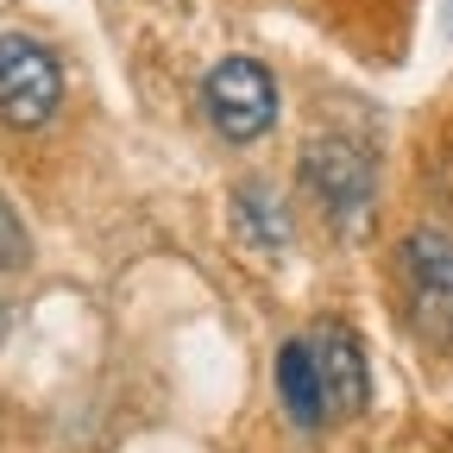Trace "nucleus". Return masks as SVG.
Masks as SVG:
<instances>
[{
	"label": "nucleus",
	"instance_id": "f257e3e1",
	"mask_svg": "<svg viewBox=\"0 0 453 453\" xmlns=\"http://www.w3.org/2000/svg\"><path fill=\"white\" fill-rule=\"evenodd\" d=\"M396 271V303H403V321L416 327L422 347L453 353V234L434 220L410 226L390 252Z\"/></svg>",
	"mask_w": 453,
	"mask_h": 453
},
{
	"label": "nucleus",
	"instance_id": "f03ea898",
	"mask_svg": "<svg viewBox=\"0 0 453 453\" xmlns=\"http://www.w3.org/2000/svg\"><path fill=\"white\" fill-rule=\"evenodd\" d=\"M296 177H303V196L315 202V214L334 226V234H359L372 220V202H378V157L359 145V139H309L303 157H296Z\"/></svg>",
	"mask_w": 453,
	"mask_h": 453
},
{
	"label": "nucleus",
	"instance_id": "7ed1b4c3",
	"mask_svg": "<svg viewBox=\"0 0 453 453\" xmlns=\"http://www.w3.org/2000/svg\"><path fill=\"white\" fill-rule=\"evenodd\" d=\"M57 113H64V64H57V50L26 32H0V127L44 133Z\"/></svg>",
	"mask_w": 453,
	"mask_h": 453
},
{
	"label": "nucleus",
	"instance_id": "20e7f679",
	"mask_svg": "<svg viewBox=\"0 0 453 453\" xmlns=\"http://www.w3.org/2000/svg\"><path fill=\"white\" fill-rule=\"evenodd\" d=\"M202 107L226 145H258L277 127V82L258 57H220L202 76Z\"/></svg>",
	"mask_w": 453,
	"mask_h": 453
},
{
	"label": "nucleus",
	"instance_id": "39448f33",
	"mask_svg": "<svg viewBox=\"0 0 453 453\" xmlns=\"http://www.w3.org/2000/svg\"><path fill=\"white\" fill-rule=\"evenodd\" d=\"M309 353L321 372V396H327V416H359L365 396H372V372H365V347L347 321H315L309 334Z\"/></svg>",
	"mask_w": 453,
	"mask_h": 453
},
{
	"label": "nucleus",
	"instance_id": "423d86ee",
	"mask_svg": "<svg viewBox=\"0 0 453 453\" xmlns=\"http://www.w3.org/2000/svg\"><path fill=\"white\" fill-rule=\"evenodd\" d=\"M277 403L303 434H315L327 422V396H321V372H315L309 340H283L277 347Z\"/></svg>",
	"mask_w": 453,
	"mask_h": 453
},
{
	"label": "nucleus",
	"instance_id": "0eeeda50",
	"mask_svg": "<svg viewBox=\"0 0 453 453\" xmlns=\"http://www.w3.org/2000/svg\"><path fill=\"white\" fill-rule=\"evenodd\" d=\"M234 226H240V240L277 252V246H290V208H283V196L271 183H240L234 189Z\"/></svg>",
	"mask_w": 453,
	"mask_h": 453
},
{
	"label": "nucleus",
	"instance_id": "6e6552de",
	"mask_svg": "<svg viewBox=\"0 0 453 453\" xmlns=\"http://www.w3.org/2000/svg\"><path fill=\"white\" fill-rule=\"evenodd\" d=\"M32 258V240H26V220L13 214V202L0 196V271H26Z\"/></svg>",
	"mask_w": 453,
	"mask_h": 453
},
{
	"label": "nucleus",
	"instance_id": "1a4fd4ad",
	"mask_svg": "<svg viewBox=\"0 0 453 453\" xmlns=\"http://www.w3.org/2000/svg\"><path fill=\"white\" fill-rule=\"evenodd\" d=\"M7 327H13V309H7V303H0V340H7Z\"/></svg>",
	"mask_w": 453,
	"mask_h": 453
}]
</instances>
